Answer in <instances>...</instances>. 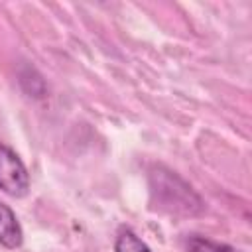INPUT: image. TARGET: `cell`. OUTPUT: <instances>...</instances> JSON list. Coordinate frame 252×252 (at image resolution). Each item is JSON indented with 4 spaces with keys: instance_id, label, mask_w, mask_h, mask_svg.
<instances>
[{
    "instance_id": "cell-3",
    "label": "cell",
    "mask_w": 252,
    "mask_h": 252,
    "mask_svg": "<svg viewBox=\"0 0 252 252\" xmlns=\"http://www.w3.org/2000/svg\"><path fill=\"white\" fill-rule=\"evenodd\" d=\"M22 242H24V232L16 213L8 205L0 203V244L8 250H14L20 248Z\"/></svg>"
},
{
    "instance_id": "cell-2",
    "label": "cell",
    "mask_w": 252,
    "mask_h": 252,
    "mask_svg": "<svg viewBox=\"0 0 252 252\" xmlns=\"http://www.w3.org/2000/svg\"><path fill=\"white\" fill-rule=\"evenodd\" d=\"M0 189L10 197H24L30 189V173L20 156L0 142Z\"/></svg>"
},
{
    "instance_id": "cell-5",
    "label": "cell",
    "mask_w": 252,
    "mask_h": 252,
    "mask_svg": "<svg viewBox=\"0 0 252 252\" xmlns=\"http://www.w3.org/2000/svg\"><path fill=\"white\" fill-rule=\"evenodd\" d=\"M114 250L116 252H152L148 248V244L136 236L132 230H122L118 236H116V242H114Z\"/></svg>"
},
{
    "instance_id": "cell-4",
    "label": "cell",
    "mask_w": 252,
    "mask_h": 252,
    "mask_svg": "<svg viewBox=\"0 0 252 252\" xmlns=\"http://www.w3.org/2000/svg\"><path fill=\"white\" fill-rule=\"evenodd\" d=\"M185 246L189 252H242L230 244L217 242V240H211L205 236H189Z\"/></svg>"
},
{
    "instance_id": "cell-1",
    "label": "cell",
    "mask_w": 252,
    "mask_h": 252,
    "mask_svg": "<svg viewBox=\"0 0 252 252\" xmlns=\"http://www.w3.org/2000/svg\"><path fill=\"white\" fill-rule=\"evenodd\" d=\"M154 177L158 179V185H154L152 191H158V205L161 209L173 215H195L201 211V199L177 175H173L171 171H163Z\"/></svg>"
}]
</instances>
